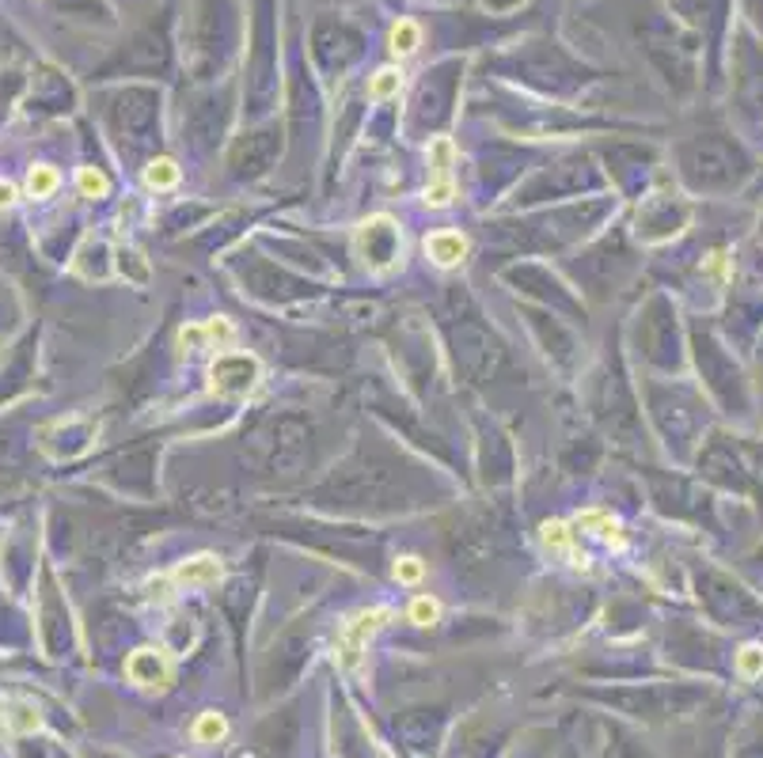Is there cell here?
<instances>
[{
  "mask_svg": "<svg viewBox=\"0 0 763 758\" xmlns=\"http://www.w3.org/2000/svg\"><path fill=\"white\" fill-rule=\"evenodd\" d=\"M125 679L137 690H168L175 682V656L168 649H156V644H141L125 656Z\"/></svg>",
  "mask_w": 763,
  "mask_h": 758,
  "instance_id": "6da1fadb",
  "label": "cell"
},
{
  "mask_svg": "<svg viewBox=\"0 0 763 758\" xmlns=\"http://www.w3.org/2000/svg\"><path fill=\"white\" fill-rule=\"evenodd\" d=\"M262 368L247 353H221L209 368V387L213 395H251L259 383Z\"/></svg>",
  "mask_w": 763,
  "mask_h": 758,
  "instance_id": "7a4b0ae2",
  "label": "cell"
},
{
  "mask_svg": "<svg viewBox=\"0 0 763 758\" xmlns=\"http://www.w3.org/2000/svg\"><path fill=\"white\" fill-rule=\"evenodd\" d=\"M357 247L365 254V266L372 269H391V262L403 251V239H399V228L391 224L388 216H372L361 224L357 232Z\"/></svg>",
  "mask_w": 763,
  "mask_h": 758,
  "instance_id": "3957f363",
  "label": "cell"
},
{
  "mask_svg": "<svg viewBox=\"0 0 763 758\" xmlns=\"http://www.w3.org/2000/svg\"><path fill=\"white\" fill-rule=\"evenodd\" d=\"M221 577H225V565L216 562L213 553H198V558H187L183 565H175L171 584L175 588H213Z\"/></svg>",
  "mask_w": 763,
  "mask_h": 758,
  "instance_id": "277c9868",
  "label": "cell"
},
{
  "mask_svg": "<svg viewBox=\"0 0 763 758\" xmlns=\"http://www.w3.org/2000/svg\"><path fill=\"white\" fill-rule=\"evenodd\" d=\"M467 251H471L467 235L452 232V228H441V232H433V235L426 239V254H429V258H433V262H437L441 269L460 266L464 258H467Z\"/></svg>",
  "mask_w": 763,
  "mask_h": 758,
  "instance_id": "5b68a950",
  "label": "cell"
},
{
  "mask_svg": "<svg viewBox=\"0 0 763 758\" xmlns=\"http://www.w3.org/2000/svg\"><path fill=\"white\" fill-rule=\"evenodd\" d=\"M384 622H391V611L388 607H369V611H361V615H354L350 622H346V630H342V637H350V641H357V644H365L380 626Z\"/></svg>",
  "mask_w": 763,
  "mask_h": 758,
  "instance_id": "8992f818",
  "label": "cell"
},
{
  "mask_svg": "<svg viewBox=\"0 0 763 758\" xmlns=\"http://www.w3.org/2000/svg\"><path fill=\"white\" fill-rule=\"evenodd\" d=\"M5 725H8L15 735H31V732L42 728V717H39V709H34L31 701H8Z\"/></svg>",
  "mask_w": 763,
  "mask_h": 758,
  "instance_id": "52a82bcc",
  "label": "cell"
},
{
  "mask_svg": "<svg viewBox=\"0 0 763 758\" xmlns=\"http://www.w3.org/2000/svg\"><path fill=\"white\" fill-rule=\"evenodd\" d=\"M194 739L202 747H213V744H221V739L228 735V720H225V713H198V720H194Z\"/></svg>",
  "mask_w": 763,
  "mask_h": 758,
  "instance_id": "ba28073f",
  "label": "cell"
},
{
  "mask_svg": "<svg viewBox=\"0 0 763 758\" xmlns=\"http://www.w3.org/2000/svg\"><path fill=\"white\" fill-rule=\"evenodd\" d=\"M388 46H391L395 58H410V53L422 46V31H418L414 20H399L391 27V34H388Z\"/></svg>",
  "mask_w": 763,
  "mask_h": 758,
  "instance_id": "9c48e42d",
  "label": "cell"
},
{
  "mask_svg": "<svg viewBox=\"0 0 763 758\" xmlns=\"http://www.w3.org/2000/svg\"><path fill=\"white\" fill-rule=\"evenodd\" d=\"M141 178H144V187H149V190H171L179 182V163L171 156H160V160H152L149 168H144Z\"/></svg>",
  "mask_w": 763,
  "mask_h": 758,
  "instance_id": "30bf717a",
  "label": "cell"
},
{
  "mask_svg": "<svg viewBox=\"0 0 763 758\" xmlns=\"http://www.w3.org/2000/svg\"><path fill=\"white\" fill-rule=\"evenodd\" d=\"M61 187V175L58 168H50V163H34V168L27 171V194L31 197H53Z\"/></svg>",
  "mask_w": 763,
  "mask_h": 758,
  "instance_id": "8fae6325",
  "label": "cell"
},
{
  "mask_svg": "<svg viewBox=\"0 0 763 758\" xmlns=\"http://www.w3.org/2000/svg\"><path fill=\"white\" fill-rule=\"evenodd\" d=\"M399 87H403V72H399V68H380L376 77L369 80V96L376 103H384V99H395L399 96Z\"/></svg>",
  "mask_w": 763,
  "mask_h": 758,
  "instance_id": "7c38bea8",
  "label": "cell"
},
{
  "mask_svg": "<svg viewBox=\"0 0 763 758\" xmlns=\"http://www.w3.org/2000/svg\"><path fill=\"white\" fill-rule=\"evenodd\" d=\"M452 163H456V144L452 137H437L429 144V168H433V178H445L452 171Z\"/></svg>",
  "mask_w": 763,
  "mask_h": 758,
  "instance_id": "4fadbf2b",
  "label": "cell"
},
{
  "mask_svg": "<svg viewBox=\"0 0 763 758\" xmlns=\"http://www.w3.org/2000/svg\"><path fill=\"white\" fill-rule=\"evenodd\" d=\"M407 618L414 622V626H437L441 622V603L433 599V596H414L410 599V607H407Z\"/></svg>",
  "mask_w": 763,
  "mask_h": 758,
  "instance_id": "5bb4252c",
  "label": "cell"
},
{
  "mask_svg": "<svg viewBox=\"0 0 763 758\" xmlns=\"http://www.w3.org/2000/svg\"><path fill=\"white\" fill-rule=\"evenodd\" d=\"M539 539L547 550H562V553H574V531L562 524V520H547L539 527Z\"/></svg>",
  "mask_w": 763,
  "mask_h": 758,
  "instance_id": "9a60e30c",
  "label": "cell"
},
{
  "mask_svg": "<svg viewBox=\"0 0 763 758\" xmlns=\"http://www.w3.org/2000/svg\"><path fill=\"white\" fill-rule=\"evenodd\" d=\"M77 190L84 197H106L111 194V178H106L99 168H80L77 171Z\"/></svg>",
  "mask_w": 763,
  "mask_h": 758,
  "instance_id": "2e32d148",
  "label": "cell"
},
{
  "mask_svg": "<svg viewBox=\"0 0 763 758\" xmlns=\"http://www.w3.org/2000/svg\"><path fill=\"white\" fill-rule=\"evenodd\" d=\"M361 660H365V644H357L350 637H338L335 641V663H338V671H357Z\"/></svg>",
  "mask_w": 763,
  "mask_h": 758,
  "instance_id": "e0dca14e",
  "label": "cell"
},
{
  "mask_svg": "<svg viewBox=\"0 0 763 758\" xmlns=\"http://www.w3.org/2000/svg\"><path fill=\"white\" fill-rule=\"evenodd\" d=\"M452 197H456V182H452V175L433 178L429 187H426V194H422V201H426L429 209H448V205H452Z\"/></svg>",
  "mask_w": 763,
  "mask_h": 758,
  "instance_id": "ac0fdd59",
  "label": "cell"
},
{
  "mask_svg": "<svg viewBox=\"0 0 763 758\" xmlns=\"http://www.w3.org/2000/svg\"><path fill=\"white\" fill-rule=\"evenodd\" d=\"M737 675L740 679H759L763 675V644H744L737 653Z\"/></svg>",
  "mask_w": 763,
  "mask_h": 758,
  "instance_id": "d6986e66",
  "label": "cell"
},
{
  "mask_svg": "<svg viewBox=\"0 0 763 758\" xmlns=\"http://www.w3.org/2000/svg\"><path fill=\"white\" fill-rule=\"evenodd\" d=\"M395 580L399 584H422V577H426V562L422 558H414V553H407V558H399L395 562Z\"/></svg>",
  "mask_w": 763,
  "mask_h": 758,
  "instance_id": "ffe728a7",
  "label": "cell"
},
{
  "mask_svg": "<svg viewBox=\"0 0 763 758\" xmlns=\"http://www.w3.org/2000/svg\"><path fill=\"white\" fill-rule=\"evenodd\" d=\"M202 338L213 342L216 349H225V345L235 342V326L228 319H209V323H202Z\"/></svg>",
  "mask_w": 763,
  "mask_h": 758,
  "instance_id": "44dd1931",
  "label": "cell"
},
{
  "mask_svg": "<svg viewBox=\"0 0 763 758\" xmlns=\"http://www.w3.org/2000/svg\"><path fill=\"white\" fill-rule=\"evenodd\" d=\"M601 539H604L611 550H623V546H627V534H623V527L615 524V520H608V524L601 527Z\"/></svg>",
  "mask_w": 763,
  "mask_h": 758,
  "instance_id": "7402d4cb",
  "label": "cell"
},
{
  "mask_svg": "<svg viewBox=\"0 0 763 758\" xmlns=\"http://www.w3.org/2000/svg\"><path fill=\"white\" fill-rule=\"evenodd\" d=\"M15 201H20V187H15V182H8V178H0V213L12 209Z\"/></svg>",
  "mask_w": 763,
  "mask_h": 758,
  "instance_id": "603a6c76",
  "label": "cell"
}]
</instances>
